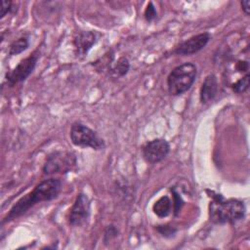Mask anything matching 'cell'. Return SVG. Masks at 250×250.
I'll use <instances>...</instances> for the list:
<instances>
[{
	"label": "cell",
	"instance_id": "1",
	"mask_svg": "<svg viewBox=\"0 0 250 250\" xmlns=\"http://www.w3.org/2000/svg\"><path fill=\"white\" fill-rule=\"evenodd\" d=\"M61 189L62 181L60 179L50 178L41 181L31 191L21 197L12 206L7 215L2 219L1 224H7L21 217L37 203L51 201L57 198Z\"/></svg>",
	"mask_w": 250,
	"mask_h": 250
},
{
	"label": "cell",
	"instance_id": "2",
	"mask_svg": "<svg viewBox=\"0 0 250 250\" xmlns=\"http://www.w3.org/2000/svg\"><path fill=\"white\" fill-rule=\"evenodd\" d=\"M206 192L211 199L209 218L212 223L217 225L232 224L244 218L246 208L243 201L236 198L226 199L222 194L209 189Z\"/></svg>",
	"mask_w": 250,
	"mask_h": 250
},
{
	"label": "cell",
	"instance_id": "3",
	"mask_svg": "<svg viewBox=\"0 0 250 250\" xmlns=\"http://www.w3.org/2000/svg\"><path fill=\"white\" fill-rule=\"evenodd\" d=\"M197 75V67L192 62H184L174 67L167 76L168 93L180 96L188 92L193 85Z\"/></svg>",
	"mask_w": 250,
	"mask_h": 250
},
{
	"label": "cell",
	"instance_id": "4",
	"mask_svg": "<svg viewBox=\"0 0 250 250\" xmlns=\"http://www.w3.org/2000/svg\"><path fill=\"white\" fill-rule=\"evenodd\" d=\"M77 165V157L74 152L68 150H55L49 153L43 165L45 175L66 174Z\"/></svg>",
	"mask_w": 250,
	"mask_h": 250
},
{
	"label": "cell",
	"instance_id": "5",
	"mask_svg": "<svg viewBox=\"0 0 250 250\" xmlns=\"http://www.w3.org/2000/svg\"><path fill=\"white\" fill-rule=\"evenodd\" d=\"M71 143L80 147H91L95 150L104 149V141L93 129L80 122L72 123L69 130Z\"/></svg>",
	"mask_w": 250,
	"mask_h": 250
},
{
	"label": "cell",
	"instance_id": "6",
	"mask_svg": "<svg viewBox=\"0 0 250 250\" xmlns=\"http://www.w3.org/2000/svg\"><path fill=\"white\" fill-rule=\"evenodd\" d=\"M40 53L34 51L25 59L21 60L12 70L6 73V82L10 87L15 86L16 84L21 83L33 72L37 62L39 60Z\"/></svg>",
	"mask_w": 250,
	"mask_h": 250
},
{
	"label": "cell",
	"instance_id": "7",
	"mask_svg": "<svg viewBox=\"0 0 250 250\" xmlns=\"http://www.w3.org/2000/svg\"><path fill=\"white\" fill-rule=\"evenodd\" d=\"M90 210L91 202L88 195L84 192H79L69 210V225L72 227H80L84 225L90 216Z\"/></svg>",
	"mask_w": 250,
	"mask_h": 250
},
{
	"label": "cell",
	"instance_id": "8",
	"mask_svg": "<svg viewBox=\"0 0 250 250\" xmlns=\"http://www.w3.org/2000/svg\"><path fill=\"white\" fill-rule=\"evenodd\" d=\"M170 151V145L164 139H153L146 142L142 147L144 159L149 164L162 161Z\"/></svg>",
	"mask_w": 250,
	"mask_h": 250
},
{
	"label": "cell",
	"instance_id": "9",
	"mask_svg": "<svg viewBox=\"0 0 250 250\" xmlns=\"http://www.w3.org/2000/svg\"><path fill=\"white\" fill-rule=\"evenodd\" d=\"M210 39L211 34L208 32L193 35L176 46L173 53L179 56H191L202 50L208 44Z\"/></svg>",
	"mask_w": 250,
	"mask_h": 250
},
{
	"label": "cell",
	"instance_id": "10",
	"mask_svg": "<svg viewBox=\"0 0 250 250\" xmlns=\"http://www.w3.org/2000/svg\"><path fill=\"white\" fill-rule=\"evenodd\" d=\"M100 34L93 30L79 31L73 39L75 54L77 57H84L96 44Z\"/></svg>",
	"mask_w": 250,
	"mask_h": 250
},
{
	"label": "cell",
	"instance_id": "11",
	"mask_svg": "<svg viewBox=\"0 0 250 250\" xmlns=\"http://www.w3.org/2000/svg\"><path fill=\"white\" fill-rule=\"evenodd\" d=\"M219 91V83L217 76L213 73L207 75L202 82L199 91V100L201 104H207L215 99Z\"/></svg>",
	"mask_w": 250,
	"mask_h": 250
},
{
	"label": "cell",
	"instance_id": "12",
	"mask_svg": "<svg viewBox=\"0 0 250 250\" xmlns=\"http://www.w3.org/2000/svg\"><path fill=\"white\" fill-rule=\"evenodd\" d=\"M172 210V201L167 195L158 198L152 205L153 213L159 218L167 217Z\"/></svg>",
	"mask_w": 250,
	"mask_h": 250
},
{
	"label": "cell",
	"instance_id": "13",
	"mask_svg": "<svg viewBox=\"0 0 250 250\" xmlns=\"http://www.w3.org/2000/svg\"><path fill=\"white\" fill-rule=\"evenodd\" d=\"M130 68V62L126 57H120L115 62L109 63L108 66V72H110V75L113 77H122L127 74L128 70Z\"/></svg>",
	"mask_w": 250,
	"mask_h": 250
},
{
	"label": "cell",
	"instance_id": "14",
	"mask_svg": "<svg viewBox=\"0 0 250 250\" xmlns=\"http://www.w3.org/2000/svg\"><path fill=\"white\" fill-rule=\"evenodd\" d=\"M28 47H29L28 36L23 35L11 43V45L9 46L8 54L9 56H17L24 52Z\"/></svg>",
	"mask_w": 250,
	"mask_h": 250
},
{
	"label": "cell",
	"instance_id": "15",
	"mask_svg": "<svg viewBox=\"0 0 250 250\" xmlns=\"http://www.w3.org/2000/svg\"><path fill=\"white\" fill-rule=\"evenodd\" d=\"M249 84H250V76L248 73L236 79L233 83L230 84V87L234 93L241 94V93H244L249 88Z\"/></svg>",
	"mask_w": 250,
	"mask_h": 250
},
{
	"label": "cell",
	"instance_id": "16",
	"mask_svg": "<svg viewBox=\"0 0 250 250\" xmlns=\"http://www.w3.org/2000/svg\"><path fill=\"white\" fill-rule=\"evenodd\" d=\"M17 11L16 4L12 1H6L2 0L1 1V8H0V18L3 19L6 15L14 13Z\"/></svg>",
	"mask_w": 250,
	"mask_h": 250
},
{
	"label": "cell",
	"instance_id": "17",
	"mask_svg": "<svg viewBox=\"0 0 250 250\" xmlns=\"http://www.w3.org/2000/svg\"><path fill=\"white\" fill-rule=\"evenodd\" d=\"M156 230L164 237H172L176 234L178 229L170 225H160L156 227Z\"/></svg>",
	"mask_w": 250,
	"mask_h": 250
},
{
	"label": "cell",
	"instance_id": "18",
	"mask_svg": "<svg viewBox=\"0 0 250 250\" xmlns=\"http://www.w3.org/2000/svg\"><path fill=\"white\" fill-rule=\"evenodd\" d=\"M172 194H173V201H172V205H173V210H174V215L177 216L184 204V201L182 199V197L179 195V193L175 190V188H171Z\"/></svg>",
	"mask_w": 250,
	"mask_h": 250
},
{
	"label": "cell",
	"instance_id": "19",
	"mask_svg": "<svg viewBox=\"0 0 250 250\" xmlns=\"http://www.w3.org/2000/svg\"><path fill=\"white\" fill-rule=\"evenodd\" d=\"M118 235V229L114 225H109L105 228L104 232V243H107L111 239L115 238Z\"/></svg>",
	"mask_w": 250,
	"mask_h": 250
},
{
	"label": "cell",
	"instance_id": "20",
	"mask_svg": "<svg viewBox=\"0 0 250 250\" xmlns=\"http://www.w3.org/2000/svg\"><path fill=\"white\" fill-rule=\"evenodd\" d=\"M144 15H145V19L146 21H152L157 17V12H156V9L152 2H148Z\"/></svg>",
	"mask_w": 250,
	"mask_h": 250
},
{
	"label": "cell",
	"instance_id": "21",
	"mask_svg": "<svg viewBox=\"0 0 250 250\" xmlns=\"http://www.w3.org/2000/svg\"><path fill=\"white\" fill-rule=\"evenodd\" d=\"M240 5H241V8H242V11L244 12V14L246 16H249L250 14V1L249 0H243L240 2Z\"/></svg>",
	"mask_w": 250,
	"mask_h": 250
}]
</instances>
